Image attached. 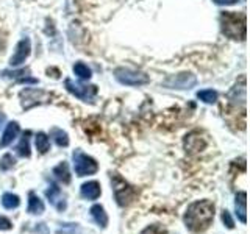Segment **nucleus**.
Returning a JSON list of instances; mask_svg holds the SVG:
<instances>
[{
	"label": "nucleus",
	"mask_w": 250,
	"mask_h": 234,
	"mask_svg": "<svg viewBox=\"0 0 250 234\" xmlns=\"http://www.w3.org/2000/svg\"><path fill=\"white\" fill-rule=\"evenodd\" d=\"M222 33L233 41H244L246 39V16L234 11H224L221 14Z\"/></svg>",
	"instance_id": "2"
},
{
	"label": "nucleus",
	"mask_w": 250,
	"mask_h": 234,
	"mask_svg": "<svg viewBox=\"0 0 250 234\" xmlns=\"http://www.w3.org/2000/svg\"><path fill=\"white\" fill-rule=\"evenodd\" d=\"M44 209H45V206H44L42 200L39 198L35 192H30L28 194V213L39 215V214L44 213Z\"/></svg>",
	"instance_id": "14"
},
{
	"label": "nucleus",
	"mask_w": 250,
	"mask_h": 234,
	"mask_svg": "<svg viewBox=\"0 0 250 234\" xmlns=\"http://www.w3.org/2000/svg\"><path fill=\"white\" fill-rule=\"evenodd\" d=\"M111 184H113V192L116 201L119 206H128L130 203L136 198L138 191L135 187H131L122 176L117 174H111Z\"/></svg>",
	"instance_id": "3"
},
{
	"label": "nucleus",
	"mask_w": 250,
	"mask_h": 234,
	"mask_svg": "<svg viewBox=\"0 0 250 234\" xmlns=\"http://www.w3.org/2000/svg\"><path fill=\"white\" fill-rule=\"evenodd\" d=\"M18 135H19V123L18 122L8 123L2 135V139H0V148H5L10 144H13V140L18 137Z\"/></svg>",
	"instance_id": "11"
},
{
	"label": "nucleus",
	"mask_w": 250,
	"mask_h": 234,
	"mask_svg": "<svg viewBox=\"0 0 250 234\" xmlns=\"http://www.w3.org/2000/svg\"><path fill=\"white\" fill-rule=\"evenodd\" d=\"M213 218H214V205L208 200H200V201H194L192 205L188 206L183 220L188 230H191L194 233H200L208 228L211 222H213Z\"/></svg>",
	"instance_id": "1"
},
{
	"label": "nucleus",
	"mask_w": 250,
	"mask_h": 234,
	"mask_svg": "<svg viewBox=\"0 0 250 234\" xmlns=\"http://www.w3.org/2000/svg\"><path fill=\"white\" fill-rule=\"evenodd\" d=\"M58 233L61 234H80V228H78L77 223H62V228L58 230Z\"/></svg>",
	"instance_id": "25"
},
{
	"label": "nucleus",
	"mask_w": 250,
	"mask_h": 234,
	"mask_svg": "<svg viewBox=\"0 0 250 234\" xmlns=\"http://www.w3.org/2000/svg\"><path fill=\"white\" fill-rule=\"evenodd\" d=\"M80 194L82 197L86 198V200H97L102 194V189H100V184L97 181H88L82 184V189H80Z\"/></svg>",
	"instance_id": "13"
},
{
	"label": "nucleus",
	"mask_w": 250,
	"mask_h": 234,
	"mask_svg": "<svg viewBox=\"0 0 250 234\" xmlns=\"http://www.w3.org/2000/svg\"><path fill=\"white\" fill-rule=\"evenodd\" d=\"M47 94L41 89H23L21 92V98H22V106L25 109H30L31 106H35L38 103H41V100L45 98Z\"/></svg>",
	"instance_id": "10"
},
{
	"label": "nucleus",
	"mask_w": 250,
	"mask_h": 234,
	"mask_svg": "<svg viewBox=\"0 0 250 234\" xmlns=\"http://www.w3.org/2000/svg\"><path fill=\"white\" fill-rule=\"evenodd\" d=\"M14 164H16L14 156L11 153H6L2 156V159H0V170H10L14 167Z\"/></svg>",
	"instance_id": "24"
},
{
	"label": "nucleus",
	"mask_w": 250,
	"mask_h": 234,
	"mask_svg": "<svg viewBox=\"0 0 250 234\" xmlns=\"http://www.w3.org/2000/svg\"><path fill=\"white\" fill-rule=\"evenodd\" d=\"M66 84V89L72 94V96H75L77 98H80L82 101H86V103H94V98H96L97 96V86H88V84H82V83H75L72 81L70 78H67V80L64 81Z\"/></svg>",
	"instance_id": "6"
},
{
	"label": "nucleus",
	"mask_w": 250,
	"mask_h": 234,
	"mask_svg": "<svg viewBox=\"0 0 250 234\" xmlns=\"http://www.w3.org/2000/svg\"><path fill=\"white\" fill-rule=\"evenodd\" d=\"M143 234H166V230L160 225H150L143 231Z\"/></svg>",
	"instance_id": "27"
},
{
	"label": "nucleus",
	"mask_w": 250,
	"mask_h": 234,
	"mask_svg": "<svg viewBox=\"0 0 250 234\" xmlns=\"http://www.w3.org/2000/svg\"><path fill=\"white\" fill-rule=\"evenodd\" d=\"M11 228H13V223H11L10 218H6V217H3V215H0V230L6 231V230H11Z\"/></svg>",
	"instance_id": "28"
},
{
	"label": "nucleus",
	"mask_w": 250,
	"mask_h": 234,
	"mask_svg": "<svg viewBox=\"0 0 250 234\" xmlns=\"http://www.w3.org/2000/svg\"><path fill=\"white\" fill-rule=\"evenodd\" d=\"M203 145H205V144L202 142V139L200 137H194V135L186 136V139H185V148H186V152H189V153L200 152L203 148Z\"/></svg>",
	"instance_id": "17"
},
{
	"label": "nucleus",
	"mask_w": 250,
	"mask_h": 234,
	"mask_svg": "<svg viewBox=\"0 0 250 234\" xmlns=\"http://www.w3.org/2000/svg\"><path fill=\"white\" fill-rule=\"evenodd\" d=\"M114 77L117 81L125 86H143L148 83V75H146L144 72H139V70L125 67H117L114 70Z\"/></svg>",
	"instance_id": "5"
},
{
	"label": "nucleus",
	"mask_w": 250,
	"mask_h": 234,
	"mask_svg": "<svg viewBox=\"0 0 250 234\" xmlns=\"http://www.w3.org/2000/svg\"><path fill=\"white\" fill-rule=\"evenodd\" d=\"M53 175L55 178L58 179V181L64 183V184H69L70 183V174H69V167H67V162H60L57 167L53 169Z\"/></svg>",
	"instance_id": "16"
},
{
	"label": "nucleus",
	"mask_w": 250,
	"mask_h": 234,
	"mask_svg": "<svg viewBox=\"0 0 250 234\" xmlns=\"http://www.w3.org/2000/svg\"><path fill=\"white\" fill-rule=\"evenodd\" d=\"M74 74L80 78V80H89L91 78V69L84 64V62H75L74 64Z\"/></svg>",
	"instance_id": "23"
},
{
	"label": "nucleus",
	"mask_w": 250,
	"mask_h": 234,
	"mask_svg": "<svg viewBox=\"0 0 250 234\" xmlns=\"http://www.w3.org/2000/svg\"><path fill=\"white\" fill-rule=\"evenodd\" d=\"M91 215L94 218V222H96L100 228H106V225H108V215L105 213V209L104 206H100V205H94L91 208Z\"/></svg>",
	"instance_id": "15"
},
{
	"label": "nucleus",
	"mask_w": 250,
	"mask_h": 234,
	"mask_svg": "<svg viewBox=\"0 0 250 234\" xmlns=\"http://www.w3.org/2000/svg\"><path fill=\"white\" fill-rule=\"evenodd\" d=\"M197 98L202 100L203 103H207V105H213L217 100V92L213 89H203V91L197 92Z\"/></svg>",
	"instance_id": "21"
},
{
	"label": "nucleus",
	"mask_w": 250,
	"mask_h": 234,
	"mask_svg": "<svg viewBox=\"0 0 250 234\" xmlns=\"http://www.w3.org/2000/svg\"><path fill=\"white\" fill-rule=\"evenodd\" d=\"M45 197L49 198L50 205H53L58 211H64L66 209V206H67L66 197H64V194L61 192V189L57 184L50 183V186L47 187V191H45Z\"/></svg>",
	"instance_id": "9"
},
{
	"label": "nucleus",
	"mask_w": 250,
	"mask_h": 234,
	"mask_svg": "<svg viewBox=\"0 0 250 234\" xmlns=\"http://www.w3.org/2000/svg\"><path fill=\"white\" fill-rule=\"evenodd\" d=\"M222 222H224V225H225L229 230H233V228H234V222H233V218H231V214H230L227 209L222 211Z\"/></svg>",
	"instance_id": "26"
},
{
	"label": "nucleus",
	"mask_w": 250,
	"mask_h": 234,
	"mask_svg": "<svg viewBox=\"0 0 250 234\" xmlns=\"http://www.w3.org/2000/svg\"><path fill=\"white\" fill-rule=\"evenodd\" d=\"M30 50H31V42L28 38H23L18 42L16 45V52L10 59V66L16 67V66H21L22 62H25V59L28 58L30 55Z\"/></svg>",
	"instance_id": "8"
},
{
	"label": "nucleus",
	"mask_w": 250,
	"mask_h": 234,
	"mask_svg": "<svg viewBox=\"0 0 250 234\" xmlns=\"http://www.w3.org/2000/svg\"><path fill=\"white\" fill-rule=\"evenodd\" d=\"M164 88L169 89H178V91H186L192 89L197 84V77L189 72H182L177 75H169L166 80L163 81Z\"/></svg>",
	"instance_id": "7"
},
{
	"label": "nucleus",
	"mask_w": 250,
	"mask_h": 234,
	"mask_svg": "<svg viewBox=\"0 0 250 234\" xmlns=\"http://www.w3.org/2000/svg\"><path fill=\"white\" fill-rule=\"evenodd\" d=\"M5 122H6V117H5V114L0 111V130H2V127L5 125Z\"/></svg>",
	"instance_id": "30"
},
{
	"label": "nucleus",
	"mask_w": 250,
	"mask_h": 234,
	"mask_svg": "<svg viewBox=\"0 0 250 234\" xmlns=\"http://www.w3.org/2000/svg\"><path fill=\"white\" fill-rule=\"evenodd\" d=\"M28 137H30V131L23 133L21 142H19L18 148H16V150H18V153L21 156H23V158H28V156H30V140H28Z\"/></svg>",
	"instance_id": "22"
},
{
	"label": "nucleus",
	"mask_w": 250,
	"mask_h": 234,
	"mask_svg": "<svg viewBox=\"0 0 250 234\" xmlns=\"http://www.w3.org/2000/svg\"><path fill=\"white\" fill-rule=\"evenodd\" d=\"M234 209H236L238 218L246 223L247 222V194L246 192H238L236 200H234Z\"/></svg>",
	"instance_id": "12"
},
{
	"label": "nucleus",
	"mask_w": 250,
	"mask_h": 234,
	"mask_svg": "<svg viewBox=\"0 0 250 234\" xmlns=\"http://www.w3.org/2000/svg\"><path fill=\"white\" fill-rule=\"evenodd\" d=\"M2 205H3L5 209H16L21 205V198L16 194L6 192V194L2 195Z\"/></svg>",
	"instance_id": "19"
},
{
	"label": "nucleus",
	"mask_w": 250,
	"mask_h": 234,
	"mask_svg": "<svg viewBox=\"0 0 250 234\" xmlns=\"http://www.w3.org/2000/svg\"><path fill=\"white\" fill-rule=\"evenodd\" d=\"M72 158H74V170L78 176L94 175L99 170L97 161L91 158V156H88L86 153H83L82 150H75Z\"/></svg>",
	"instance_id": "4"
},
{
	"label": "nucleus",
	"mask_w": 250,
	"mask_h": 234,
	"mask_svg": "<svg viewBox=\"0 0 250 234\" xmlns=\"http://www.w3.org/2000/svg\"><path fill=\"white\" fill-rule=\"evenodd\" d=\"M50 136L53 137L55 144L58 147H67L69 145V137H67V133L62 131L60 128H52L50 130Z\"/></svg>",
	"instance_id": "18"
},
{
	"label": "nucleus",
	"mask_w": 250,
	"mask_h": 234,
	"mask_svg": "<svg viewBox=\"0 0 250 234\" xmlns=\"http://www.w3.org/2000/svg\"><path fill=\"white\" fill-rule=\"evenodd\" d=\"M213 2L219 6H230V5H234L238 3L239 0H213Z\"/></svg>",
	"instance_id": "29"
},
{
	"label": "nucleus",
	"mask_w": 250,
	"mask_h": 234,
	"mask_svg": "<svg viewBox=\"0 0 250 234\" xmlns=\"http://www.w3.org/2000/svg\"><path fill=\"white\" fill-rule=\"evenodd\" d=\"M36 148L39 153H47L50 150V139L45 133H38L36 135Z\"/></svg>",
	"instance_id": "20"
}]
</instances>
